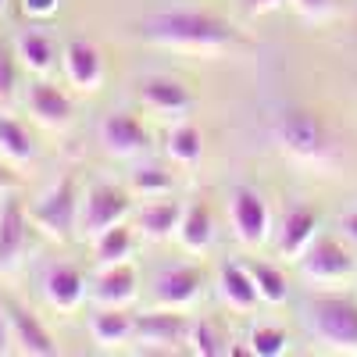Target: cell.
Returning a JSON list of instances; mask_svg holds the SVG:
<instances>
[{"label": "cell", "instance_id": "cell-30", "mask_svg": "<svg viewBox=\"0 0 357 357\" xmlns=\"http://www.w3.org/2000/svg\"><path fill=\"white\" fill-rule=\"evenodd\" d=\"M286 343H289V336L279 325H261V329L250 333V354H257V357H279L286 350Z\"/></svg>", "mask_w": 357, "mask_h": 357}, {"label": "cell", "instance_id": "cell-25", "mask_svg": "<svg viewBox=\"0 0 357 357\" xmlns=\"http://www.w3.org/2000/svg\"><path fill=\"white\" fill-rule=\"evenodd\" d=\"M168 158L178 165H197L204 158V132L193 122H178L168 132Z\"/></svg>", "mask_w": 357, "mask_h": 357}, {"label": "cell", "instance_id": "cell-4", "mask_svg": "<svg viewBox=\"0 0 357 357\" xmlns=\"http://www.w3.org/2000/svg\"><path fill=\"white\" fill-rule=\"evenodd\" d=\"M79 211H82V200H79V190H75V178L65 175L61 183L50 186L33 207H29V222H33L43 236H50V240L65 243L79 229Z\"/></svg>", "mask_w": 357, "mask_h": 357}, {"label": "cell", "instance_id": "cell-23", "mask_svg": "<svg viewBox=\"0 0 357 357\" xmlns=\"http://www.w3.org/2000/svg\"><path fill=\"white\" fill-rule=\"evenodd\" d=\"M0 158L8 165H29L36 158V143L29 129L11 114H0Z\"/></svg>", "mask_w": 357, "mask_h": 357}, {"label": "cell", "instance_id": "cell-28", "mask_svg": "<svg viewBox=\"0 0 357 357\" xmlns=\"http://www.w3.org/2000/svg\"><path fill=\"white\" fill-rule=\"evenodd\" d=\"M132 193H139V197H151V200H158V197H168L172 190H175V178H172V172H165L161 165H146V168H136L132 172Z\"/></svg>", "mask_w": 357, "mask_h": 357}, {"label": "cell", "instance_id": "cell-21", "mask_svg": "<svg viewBox=\"0 0 357 357\" xmlns=\"http://www.w3.org/2000/svg\"><path fill=\"white\" fill-rule=\"evenodd\" d=\"M89 333L100 347H118V343H132L136 333V314H129L126 307H100L89 318Z\"/></svg>", "mask_w": 357, "mask_h": 357}, {"label": "cell", "instance_id": "cell-13", "mask_svg": "<svg viewBox=\"0 0 357 357\" xmlns=\"http://www.w3.org/2000/svg\"><path fill=\"white\" fill-rule=\"evenodd\" d=\"M139 100L158 114H186L193 107V93L168 75H146L139 82Z\"/></svg>", "mask_w": 357, "mask_h": 357}, {"label": "cell", "instance_id": "cell-35", "mask_svg": "<svg viewBox=\"0 0 357 357\" xmlns=\"http://www.w3.org/2000/svg\"><path fill=\"white\" fill-rule=\"evenodd\" d=\"M22 186V178L8 168V165H0V197H8V193H15Z\"/></svg>", "mask_w": 357, "mask_h": 357}, {"label": "cell", "instance_id": "cell-32", "mask_svg": "<svg viewBox=\"0 0 357 357\" xmlns=\"http://www.w3.org/2000/svg\"><path fill=\"white\" fill-rule=\"evenodd\" d=\"M57 8H61V0H22L25 18H36V22H43V18L57 15Z\"/></svg>", "mask_w": 357, "mask_h": 357}, {"label": "cell", "instance_id": "cell-27", "mask_svg": "<svg viewBox=\"0 0 357 357\" xmlns=\"http://www.w3.org/2000/svg\"><path fill=\"white\" fill-rule=\"evenodd\" d=\"M93 243H97V261H100L104 268H107V264H122V261L132 254V229H129L126 222H118V225L104 229Z\"/></svg>", "mask_w": 357, "mask_h": 357}, {"label": "cell", "instance_id": "cell-6", "mask_svg": "<svg viewBox=\"0 0 357 357\" xmlns=\"http://www.w3.org/2000/svg\"><path fill=\"white\" fill-rule=\"evenodd\" d=\"M354 254L336 240V236H314L311 247L301 254V272L304 279L311 282H336V279H347L354 275Z\"/></svg>", "mask_w": 357, "mask_h": 357}, {"label": "cell", "instance_id": "cell-26", "mask_svg": "<svg viewBox=\"0 0 357 357\" xmlns=\"http://www.w3.org/2000/svg\"><path fill=\"white\" fill-rule=\"evenodd\" d=\"M250 275H254V286H257V296H261V304H286V296H289V282L286 275L279 272L275 264H264V261H250Z\"/></svg>", "mask_w": 357, "mask_h": 357}, {"label": "cell", "instance_id": "cell-34", "mask_svg": "<svg viewBox=\"0 0 357 357\" xmlns=\"http://www.w3.org/2000/svg\"><path fill=\"white\" fill-rule=\"evenodd\" d=\"M11 321H8V307H4V301H0V354H8L11 350Z\"/></svg>", "mask_w": 357, "mask_h": 357}, {"label": "cell", "instance_id": "cell-8", "mask_svg": "<svg viewBox=\"0 0 357 357\" xmlns=\"http://www.w3.org/2000/svg\"><path fill=\"white\" fill-rule=\"evenodd\" d=\"M100 143H104V151L114 154V158H136V154H143L146 146H151V136H146V129H143V122L136 114L111 111V114H104V122H100Z\"/></svg>", "mask_w": 357, "mask_h": 357}, {"label": "cell", "instance_id": "cell-1", "mask_svg": "<svg viewBox=\"0 0 357 357\" xmlns=\"http://www.w3.org/2000/svg\"><path fill=\"white\" fill-rule=\"evenodd\" d=\"M139 36L154 47L186 54H218L236 43L232 29L204 11H158L139 25Z\"/></svg>", "mask_w": 357, "mask_h": 357}, {"label": "cell", "instance_id": "cell-36", "mask_svg": "<svg viewBox=\"0 0 357 357\" xmlns=\"http://www.w3.org/2000/svg\"><path fill=\"white\" fill-rule=\"evenodd\" d=\"M340 232L347 236L350 243H357V211H350V215H343V218H340Z\"/></svg>", "mask_w": 357, "mask_h": 357}, {"label": "cell", "instance_id": "cell-19", "mask_svg": "<svg viewBox=\"0 0 357 357\" xmlns=\"http://www.w3.org/2000/svg\"><path fill=\"white\" fill-rule=\"evenodd\" d=\"M218 289L225 296V304L236 307V311H254L261 304L257 296V286H254V275L247 264H236V261H225L222 272H218Z\"/></svg>", "mask_w": 357, "mask_h": 357}, {"label": "cell", "instance_id": "cell-24", "mask_svg": "<svg viewBox=\"0 0 357 357\" xmlns=\"http://www.w3.org/2000/svg\"><path fill=\"white\" fill-rule=\"evenodd\" d=\"M178 218H183V211H178V200H161L158 204H146L139 211V229L146 240H168V236L178 229Z\"/></svg>", "mask_w": 357, "mask_h": 357}, {"label": "cell", "instance_id": "cell-9", "mask_svg": "<svg viewBox=\"0 0 357 357\" xmlns=\"http://www.w3.org/2000/svg\"><path fill=\"white\" fill-rule=\"evenodd\" d=\"M186 336H190V325L183 314L154 311L136 318L132 343H139L143 350H178V343H186Z\"/></svg>", "mask_w": 357, "mask_h": 357}, {"label": "cell", "instance_id": "cell-10", "mask_svg": "<svg viewBox=\"0 0 357 357\" xmlns=\"http://www.w3.org/2000/svg\"><path fill=\"white\" fill-rule=\"evenodd\" d=\"M4 307H8V321H11V340L22 354H29V357H54L57 354L54 336L47 333V325L33 311L22 307L18 301H4Z\"/></svg>", "mask_w": 357, "mask_h": 357}, {"label": "cell", "instance_id": "cell-33", "mask_svg": "<svg viewBox=\"0 0 357 357\" xmlns=\"http://www.w3.org/2000/svg\"><path fill=\"white\" fill-rule=\"evenodd\" d=\"M293 8L304 18H325L333 11V0H293Z\"/></svg>", "mask_w": 357, "mask_h": 357}, {"label": "cell", "instance_id": "cell-5", "mask_svg": "<svg viewBox=\"0 0 357 357\" xmlns=\"http://www.w3.org/2000/svg\"><path fill=\"white\" fill-rule=\"evenodd\" d=\"M132 211V200L129 190L114 186V183H97L89 186V193L82 197V211H79V232L97 240V236L118 222H126Z\"/></svg>", "mask_w": 357, "mask_h": 357}, {"label": "cell", "instance_id": "cell-2", "mask_svg": "<svg viewBox=\"0 0 357 357\" xmlns=\"http://www.w3.org/2000/svg\"><path fill=\"white\" fill-rule=\"evenodd\" d=\"M307 329L318 343L340 354H357V301L343 293H321L307 304Z\"/></svg>", "mask_w": 357, "mask_h": 357}, {"label": "cell", "instance_id": "cell-16", "mask_svg": "<svg viewBox=\"0 0 357 357\" xmlns=\"http://www.w3.org/2000/svg\"><path fill=\"white\" fill-rule=\"evenodd\" d=\"M65 75L75 89L82 93H93L104 79V61H100V50L86 40H72L65 47Z\"/></svg>", "mask_w": 357, "mask_h": 357}, {"label": "cell", "instance_id": "cell-15", "mask_svg": "<svg viewBox=\"0 0 357 357\" xmlns=\"http://www.w3.org/2000/svg\"><path fill=\"white\" fill-rule=\"evenodd\" d=\"M43 296L57 311H75L86 296V279L75 264H50L43 275Z\"/></svg>", "mask_w": 357, "mask_h": 357}, {"label": "cell", "instance_id": "cell-29", "mask_svg": "<svg viewBox=\"0 0 357 357\" xmlns=\"http://www.w3.org/2000/svg\"><path fill=\"white\" fill-rule=\"evenodd\" d=\"M186 343H190V350L197 354V357H218L225 347H222V336H218V329L211 321H193L190 325V336H186Z\"/></svg>", "mask_w": 357, "mask_h": 357}, {"label": "cell", "instance_id": "cell-22", "mask_svg": "<svg viewBox=\"0 0 357 357\" xmlns=\"http://www.w3.org/2000/svg\"><path fill=\"white\" fill-rule=\"evenodd\" d=\"M178 240H183V247L190 254H200V250L211 247V240H215V218H211V211H207V204L193 200L183 211V218H178Z\"/></svg>", "mask_w": 357, "mask_h": 357}, {"label": "cell", "instance_id": "cell-14", "mask_svg": "<svg viewBox=\"0 0 357 357\" xmlns=\"http://www.w3.org/2000/svg\"><path fill=\"white\" fill-rule=\"evenodd\" d=\"M136 268L132 264H107L104 272L93 279V301L100 307H129L136 301Z\"/></svg>", "mask_w": 357, "mask_h": 357}, {"label": "cell", "instance_id": "cell-12", "mask_svg": "<svg viewBox=\"0 0 357 357\" xmlns=\"http://www.w3.org/2000/svg\"><path fill=\"white\" fill-rule=\"evenodd\" d=\"M200 286H204V275L200 268H190V264H175V268H165L154 282V301L161 307H190L197 296H200Z\"/></svg>", "mask_w": 357, "mask_h": 357}, {"label": "cell", "instance_id": "cell-20", "mask_svg": "<svg viewBox=\"0 0 357 357\" xmlns=\"http://www.w3.org/2000/svg\"><path fill=\"white\" fill-rule=\"evenodd\" d=\"M15 54H18L22 68H29L33 75H47L57 61V43L47 33H40V29H25L15 40Z\"/></svg>", "mask_w": 357, "mask_h": 357}, {"label": "cell", "instance_id": "cell-11", "mask_svg": "<svg viewBox=\"0 0 357 357\" xmlns=\"http://www.w3.org/2000/svg\"><path fill=\"white\" fill-rule=\"evenodd\" d=\"M25 243H29V215L8 193L0 197V272L18 264V257L25 254Z\"/></svg>", "mask_w": 357, "mask_h": 357}, {"label": "cell", "instance_id": "cell-7", "mask_svg": "<svg viewBox=\"0 0 357 357\" xmlns=\"http://www.w3.org/2000/svg\"><path fill=\"white\" fill-rule=\"evenodd\" d=\"M229 215H232V232L240 236L243 247H261L268 240V204L254 186H236Z\"/></svg>", "mask_w": 357, "mask_h": 357}, {"label": "cell", "instance_id": "cell-18", "mask_svg": "<svg viewBox=\"0 0 357 357\" xmlns=\"http://www.w3.org/2000/svg\"><path fill=\"white\" fill-rule=\"evenodd\" d=\"M314 236H318L314 207H293V211L282 218V229H279V254L282 257H301L311 247Z\"/></svg>", "mask_w": 357, "mask_h": 357}, {"label": "cell", "instance_id": "cell-37", "mask_svg": "<svg viewBox=\"0 0 357 357\" xmlns=\"http://www.w3.org/2000/svg\"><path fill=\"white\" fill-rule=\"evenodd\" d=\"M282 0H247V11L250 15H264V11H275Z\"/></svg>", "mask_w": 357, "mask_h": 357}, {"label": "cell", "instance_id": "cell-17", "mask_svg": "<svg viewBox=\"0 0 357 357\" xmlns=\"http://www.w3.org/2000/svg\"><path fill=\"white\" fill-rule=\"evenodd\" d=\"M25 104H29V111L36 114V122H43V126H50V129H61V126L72 122V100H68L54 82H47V79H40V82L29 86Z\"/></svg>", "mask_w": 357, "mask_h": 357}, {"label": "cell", "instance_id": "cell-3", "mask_svg": "<svg viewBox=\"0 0 357 357\" xmlns=\"http://www.w3.org/2000/svg\"><path fill=\"white\" fill-rule=\"evenodd\" d=\"M275 143L304 165H329L333 161V139L321 118L311 111H286L275 122Z\"/></svg>", "mask_w": 357, "mask_h": 357}, {"label": "cell", "instance_id": "cell-31", "mask_svg": "<svg viewBox=\"0 0 357 357\" xmlns=\"http://www.w3.org/2000/svg\"><path fill=\"white\" fill-rule=\"evenodd\" d=\"M18 82V54L11 47H0V100H11Z\"/></svg>", "mask_w": 357, "mask_h": 357}, {"label": "cell", "instance_id": "cell-38", "mask_svg": "<svg viewBox=\"0 0 357 357\" xmlns=\"http://www.w3.org/2000/svg\"><path fill=\"white\" fill-rule=\"evenodd\" d=\"M4 8H8V0H0V11H4Z\"/></svg>", "mask_w": 357, "mask_h": 357}]
</instances>
